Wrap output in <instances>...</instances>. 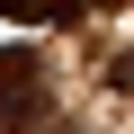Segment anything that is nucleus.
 Wrapping results in <instances>:
<instances>
[{"label": "nucleus", "instance_id": "nucleus-1", "mask_svg": "<svg viewBox=\"0 0 134 134\" xmlns=\"http://www.w3.org/2000/svg\"><path fill=\"white\" fill-rule=\"evenodd\" d=\"M0 125L9 134H36L45 125V72L27 45H0Z\"/></svg>", "mask_w": 134, "mask_h": 134}]
</instances>
